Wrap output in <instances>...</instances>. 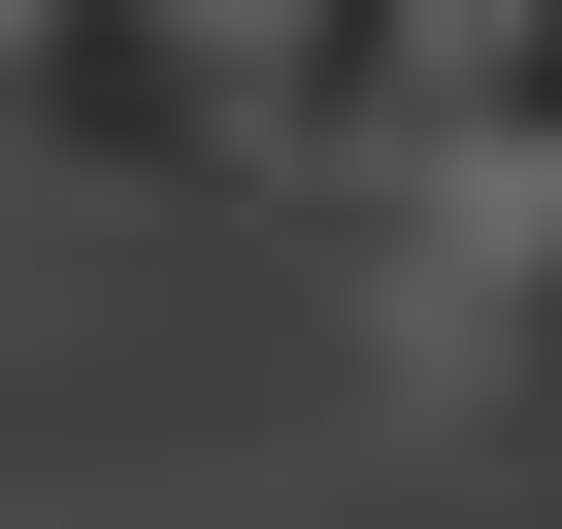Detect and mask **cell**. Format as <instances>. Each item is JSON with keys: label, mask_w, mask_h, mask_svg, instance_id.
Returning <instances> with one entry per match:
<instances>
[{"label": "cell", "mask_w": 562, "mask_h": 529, "mask_svg": "<svg viewBox=\"0 0 562 529\" xmlns=\"http://www.w3.org/2000/svg\"><path fill=\"white\" fill-rule=\"evenodd\" d=\"M0 166L199 199V166H232V34H166V0H0Z\"/></svg>", "instance_id": "obj_1"}]
</instances>
